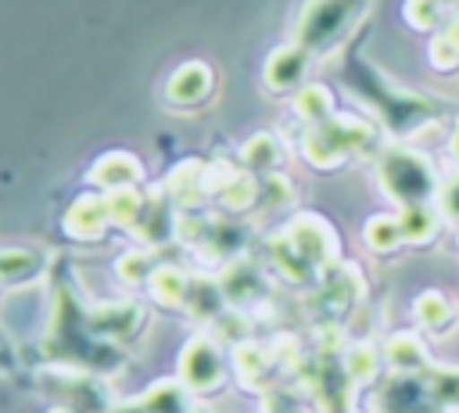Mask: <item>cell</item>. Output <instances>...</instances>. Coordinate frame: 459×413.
Here are the masks:
<instances>
[{
    "mask_svg": "<svg viewBox=\"0 0 459 413\" xmlns=\"http://www.w3.org/2000/svg\"><path fill=\"white\" fill-rule=\"evenodd\" d=\"M111 226V215H108V198L90 190V194H79L68 212H65V233L72 241H100L104 230Z\"/></svg>",
    "mask_w": 459,
    "mask_h": 413,
    "instance_id": "12",
    "label": "cell"
},
{
    "mask_svg": "<svg viewBox=\"0 0 459 413\" xmlns=\"http://www.w3.org/2000/svg\"><path fill=\"white\" fill-rule=\"evenodd\" d=\"M240 165L251 169L255 176H273L283 165V144L273 133H255L240 147Z\"/></svg>",
    "mask_w": 459,
    "mask_h": 413,
    "instance_id": "17",
    "label": "cell"
},
{
    "mask_svg": "<svg viewBox=\"0 0 459 413\" xmlns=\"http://www.w3.org/2000/svg\"><path fill=\"white\" fill-rule=\"evenodd\" d=\"M269 251H273V262H276V269L290 280V284H305L308 277H316V269L290 248V241L280 233V237H273V244H269Z\"/></svg>",
    "mask_w": 459,
    "mask_h": 413,
    "instance_id": "28",
    "label": "cell"
},
{
    "mask_svg": "<svg viewBox=\"0 0 459 413\" xmlns=\"http://www.w3.org/2000/svg\"><path fill=\"white\" fill-rule=\"evenodd\" d=\"M247 330H251V323H247V316H244V309H226L219 320H212L208 323V334L219 341V345H244L247 341Z\"/></svg>",
    "mask_w": 459,
    "mask_h": 413,
    "instance_id": "29",
    "label": "cell"
},
{
    "mask_svg": "<svg viewBox=\"0 0 459 413\" xmlns=\"http://www.w3.org/2000/svg\"><path fill=\"white\" fill-rule=\"evenodd\" d=\"M47 269L39 248H0V284H29Z\"/></svg>",
    "mask_w": 459,
    "mask_h": 413,
    "instance_id": "19",
    "label": "cell"
},
{
    "mask_svg": "<svg viewBox=\"0 0 459 413\" xmlns=\"http://www.w3.org/2000/svg\"><path fill=\"white\" fill-rule=\"evenodd\" d=\"M50 413H75V409H68V406H57V409H50Z\"/></svg>",
    "mask_w": 459,
    "mask_h": 413,
    "instance_id": "36",
    "label": "cell"
},
{
    "mask_svg": "<svg viewBox=\"0 0 459 413\" xmlns=\"http://www.w3.org/2000/svg\"><path fill=\"white\" fill-rule=\"evenodd\" d=\"M165 198L176 205V212H197L212 201V162L183 158L165 176Z\"/></svg>",
    "mask_w": 459,
    "mask_h": 413,
    "instance_id": "6",
    "label": "cell"
},
{
    "mask_svg": "<svg viewBox=\"0 0 459 413\" xmlns=\"http://www.w3.org/2000/svg\"><path fill=\"white\" fill-rule=\"evenodd\" d=\"M398 226H402L405 244H427L437 237L441 215H434L430 205H409V208H398Z\"/></svg>",
    "mask_w": 459,
    "mask_h": 413,
    "instance_id": "24",
    "label": "cell"
},
{
    "mask_svg": "<svg viewBox=\"0 0 459 413\" xmlns=\"http://www.w3.org/2000/svg\"><path fill=\"white\" fill-rule=\"evenodd\" d=\"M362 241H366L373 251H380V255H387V251H394L398 244H405L402 226H398V215H373V219L366 223V230H362Z\"/></svg>",
    "mask_w": 459,
    "mask_h": 413,
    "instance_id": "27",
    "label": "cell"
},
{
    "mask_svg": "<svg viewBox=\"0 0 459 413\" xmlns=\"http://www.w3.org/2000/svg\"><path fill=\"white\" fill-rule=\"evenodd\" d=\"M430 61H434V68H455L459 65V18L434 40Z\"/></svg>",
    "mask_w": 459,
    "mask_h": 413,
    "instance_id": "31",
    "label": "cell"
},
{
    "mask_svg": "<svg viewBox=\"0 0 459 413\" xmlns=\"http://www.w3.org/2000/svg\"><path fill=\"white\" fill-rule=\"evenodd\" d=\"M283 237L290 241V248H294L316 273H323V269L333 266V259H337V233H333V226H330L323 215H312V212L294 215V219L287 223V230H283Z\"/></svg>",
    "mask_w": 459,
    "mask_h": 413,
    "instance_id": "5",
    "label": "cell"
},
{
    "mask_svg": "<svg viewBox=\"0 0 459 413\" xmlns=\"http://www.w3.org/2000/svg\"><path fill=\"white\" fill-rule=\"evenodd\" d=\"M93 327L104 334V338H129V334H136L140 330V323H143V309L140 305H133V302H108V305H100V309H93Z\"/></svg>",
    "mask_w": 459,
    "mask_h": 413,
    "instance_id": "16",
    "label": "cell"
},
{
    "mask_svg": "<svg viewBox=\"0 0 459 413\" xmlns=\"http://www.w3.org/2000/svg\"><path fill=\"white\" fill-rule=\"evenodd\" d=\"M258 190H262V176H255L244 165H212V201L222 212H244L251 205H258Z\"/></svg>",
    "mask_w": 459,
    "mask_h": 413,
    "instance_id": "9",
    "label": "cell"
},
{
    "mask_svg": "<svg viewBox=\"0 0 459 413\" xmlns=\"http://www.w3.org/2000/svg\"><path fill=\"white\" fill-rule=\"evenodd\" d=\"M294 115L308 126H319V122L333 119V93L323 83H305L294 93Z\"/></svg>",
    "mask_w": 459,
    "mask_h": 413,
    "instance_id": "23",
    "label": "cell"
},
{
    "mask_svg": "<svg viewBox=\"0 0 459 413\" xmlns=\"http://www.w3.org/2000/svg\"><path fill=\"white\" fill-rule=\"evenodd\" d=\"M377 366H380V356H377L373 345H351L348 356H344V373L351 381H359V384L369 381V377H377Z\"/></svg>",
    "mask_w": 459,
    "mask_h": 413,
    "instance_id": "30",
    "label": "cell"
},
{
    "mask_svg": "<svg viewBox=\"0 0 459 413\" xmlns=\"http://www.w3.org/2000/svg\"><path fill=\"white\" fill-rule=\"evenodd\" d=\"M437 205H441V219L459 223V172L448 176V183L437 190Z\"/></svg>",
    "mask_w": 459,
    "mask_h": 413,
    "instance_id": "33",
    "label": "cell"
},
{
    "mask_svg": "<svg viewBox=\"0 0 459 413\" xmlns=\"http://www.w3.org/2000/svg\"><path fill=\"white\" fill-rule=\"evenodd\" d=\"M273 366H276V356H273L269 345L244 341V345L233 348V373L244 388H262L273 377Z\"/></svg>",
    "mask_w": 459,
    "mask_h": 413,
    "instance_id": "14",
    "label": "cell"
},
{
    "mask_svg": "<svg viewBox=\"0 0 459 413\" xmlns=\"http://www.w3.org/2000/svg\"><path fill=\"white\" fill-rule=\"evenodd\" d=\"M108 413H147L143 402H122V406H111Z\"/></svg>",
    "mask_w": 459,
    "mask_h": 413,
    "instance_id": "34",
    "label": "cell"
},
{
    "mask_svg": "<svg viewBox=\"0 0 459 413\" xmlns=\"http://www.w3.org/2000/svg\"><path fill=\"white\" fill-rule=\"evenodd\" d=\"M377 183L398 208L430 205L441 190L437 169L430 165V158L423 151H412V147H387L377 158Z\"/></svg>",
    "mask_w": 459,
    "mask_h": 413,
    "instance_id": "1",
    "label": "cell"
},
{
    "mask_svg": "<svg viewBox=\"0 0 459 413\" xmlns=\"http://www.w3.org/2000/svg\"><path fill=\"white\" fill-rule=\"evenodd\" d=\"M190 280H194V277H190L183 266L165 262V266L154 269L147 291H151V298H154L158 305H165V309H183V305H186V294H190Z\"/></svg>",
    "mask_w": 459,
    "mask_h": 413,
    "instance_id": "15",
    "label": "cell"
},
{
    "mask_svg": "<svg viewBox=\"0 0 459 413\" xmlns=\"http://www.w3.org/2000/svg\"><path fill=\"white\" fill-rule=\"evenodd\" d=\"M219 287H222L230 309H251V305H258V302L265 298V277H262V269H258L251 259H244V255H237V259H230V262L222 266Z\"/></svg>",
    "mask_w": 459,
    "mask_h": 413,
    "instance_id": "10",
    "label": "cell"
},
{
    "mask_svg": "<svg viewBox=\"0 0 459 413\" xmlns=\"http://www.w3.org/2000/svg\"><path fill=\"white\" fill-rule=\"evenodd\" d=\"M412 316H416V323H420L423 330H430V334H445V330H452V323H455V309H452L448 294H441V291H434V287L423 291V294H416Z\"/></svg>",
    "mask_w": 459,
    "mask_h": 413,
    "instance_id": "21",
    "label": "cell"
},
{
    "mask_svg": "<svg viewBox=\"0 0 459 413\" xmlns=\"http://www.w3.org/2000/svg\"><path fill=\"white\" fill-rule=\"evenodd\" d=\"M405 14H409V25L430 29V25H437V18H441V0H409V4H405Z\"/></svg>",
    "mask_w": 459,
    "mask_h": 413,
    "instance_id": "32",
    "label": "cell"
},
{
    "mask_svg": "<svg viewBox=\"0 0 459 413\" xmlns=\"http://www.w3.org/2000/svg\"><path fill=\"white\" fill-rule=\"evenodd\" d=\"M176 377H179L194 395L215 391V388L226 381V352H222V345H219L208 330L194 334V338L179 348Z\"/></svg>",
    "mask_w": 459,
    "mask_h": 413,
    "instance_id": "4",
    "label": "cell"
},
{
    "mask_svg": "<svg viewBox=\"0 0 459 413\" xmlns=\"http://www.w3.org/2000/svg\"><path fill=\"white\" fill-rule=\"evenodd\" d=\"M108 215H111V226H122V230H133L140 212H143V190L140 187H122V190H108Z\"/></svg>",
    "mask_w": 459,
    "mask_h": 413,
    "instance_id": "26",
    "label": "cell"
},
{
    "mask_svg": "<svg viewBox=\"0 0 459 413\" xmlns=\"http://www.w3.org/2000/svg\"><path fill=\"white\" fill-rule=\"evenodd\" d=\"M86 183L104 190V194L108 190H122V187H140L143 183V162L133 151H104L90 165Z\"/></svg>",
    "mask_w": 459,
    "mask_h": 413,
    "instance_id": "11",
    "label": "cell"
},
{
    "mask_svg": "<svg viewBox=\"0 0 459 413\" xmlns=\"http://www.w3.org/2000/svg\"><path fill=\"white\" fill-rule=\"evenodd\" d=\"M212 90H215V72L208 61H183L165 79V101L179 111H194L212 97Z\"/></svg>",
    "mask_w": 459,
    "mask_h": 413,
    "instance_id": "8",
    "label": "cell"
},
{
    "mask_svg": "<svg viewBox=\"0 0 459 413\" xmlns=\"http://www.w3.org/2000/svg\"><path fill=\"white\" fill-rule=\"evenodd\" d=\"M154 248H147V244H140V248H129V251H122L118 259H115V277L126 284V287H143V284H151V277H154Z\"/></svg>",
    "mask_w": 459,
    "mask_h": 413,
    "instance_id": "25",
    "label": "cell"
},
{
    "mask_svg": "<svg viewBox=\"0 0 459 413\" xmlns=\"http://www.w3.org/2000/svg\"><path fill=\"white\" fill-rule=\"evenodd\" d=\"M312 50L301 47V43H280L265 65H262V83L269 93H298L308 79V68H312Z\"/></svg>",
    "mask_w": 459,
    "mask_h": 413,
    "instance_id": "7",
    "label": "cell"
},
{
    "mask_svg": "<svg viewBox=\"0 0 459 413\" xmlns=\"http://www.w3.org/2000/svg\"><path fill=\"white\" fill-rule=\"evenodd\" d=\"M384 359H387V366H391L394 373H420V370L430 366V356H427L423 341H420L416 334H409V330L387 338V345H384Z\"/></svg>",
    "mask_w": 459,
    "mask_h": 413,
    "instance_id": "18",
    "label": "cell"
},
{
    "mask_svg": "<svg viewBox=\"0 0 459 413\" xmlns=\"http://www.w3.org/2000/svg\"><path fill=\"white\" fill-rule=\"evenodd\" d=\"M194 320H204V323H212V320H219L226 309H230V302H226V294H222V287H219V280H212V277H194L190 280V294H186V305H183Z\"/></svg>",
    "mask_w": 459,
    "mask_h": 413,
    "instance_id": "20",
    "label": "cell"
},
{
    "mask_svg": "<svg viewBox=\"0 0 459 413\" xmlns=\"http://www.w3.org/2000/svg\"><path fill=\"white\" fill-rule=\"evenodd\" d=\"M452 154L459 158V126H455V136H452Z\"/></svg>",
    "mask_w": 459,
    "mask_h": 413,
    "instance_id": "35",
    "label": "cell"
},
{
    "mask_svg": "<svg viewBox=\"0 0 459 413\" xmlns=\"http://www.w3.org/2000/svg\"><path fill=\"white\" fill-rule=\"evenodd\" d=\"M176 226H179L176 205H172V201L165 198V190H161V194H147V198H143V212H140L133 233H136L147 248H158V244H165V241L176 237Z\"/></svg>",
    "mask_w": 459,
    "mask_h": 413,
    "instance_id": "13",
    "label": "cell"
},
{
    "mask_svg": "<svg viewBox=\"0 0 459 413\" xmlns=\"http://www.w3.org/2000/svg\"><path fill=\"white\" fill-rule=\"evenodd\" d=\"M359 14H362V0H308L298 14L294 43L308 47L312 54H326L351 32Z\"/></svg>",
    "mask_w": 459,
    "mask_h": 413,
    "instance_id": "3",
    "label": "cell"
},
{
    "mask_svg": "<svg viewBox=\"0 0 459 413\" xmlns=\"http://www.w3.org/2000/svg\"><path fill=\"white\" fill-rule=\"evenodd\" d=\"M369 140H373L369 122H362L355 115H333L319 126H308V133L301 136V154L316 169H337L351 154L366 151Z\"/></svg>",
    "mask_w": 459,
    "mask_h": 413,
    "instance_id": "2",
    "label": "cell"
},
{
    "mask_svg": "<svg viewBox=\"0 0 459 413\" xmlns=\"http://www.w3.org/2000/svg\"><path fill=\"white\" fill-rule=\"evenodd\" d=\"M147 413H190V388L179 377H161L143 391Z\"/></svg>",
    "mask_w": 459,
    "mask_h": 413,
    "instance_id": "22",
    "label": "cell"
}]
</instances>
